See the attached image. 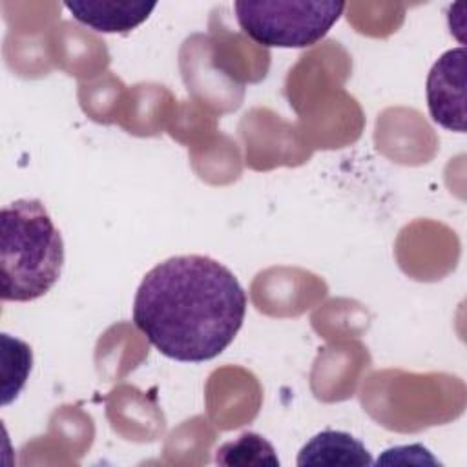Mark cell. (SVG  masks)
Masks as SVG:
<instances>
[{
    "mask_svg": "<svg viewBox=\"0 0 467 467\" xmlns=\"http://www.w3.org/2000/svg\"><path fill=\"white\" fill-rule=\"evenodd\" d=\"M215 463L221 465H279L275 449L257 432H243L215 451Z\"/></svg>",
    "mask_w": 467,
    "mask_h": 467,
    "instance_id": "cell-7",
    "label": "cell"
},
{
    "mask_svg": "<svg viewBox=\"0 0 467 467\" xmlns=\"http://www.w3.org/2000/svg\"><path fill=\"white\" fill-rule=\"evenodd\" d=\"M246 306V292L223 263L197 254L175 255L142 277L133 323L162 356L202 363L235 339Z\"/></svg>",
    "mask_w": 467,
    "mask_h": 467,
    "instance_id": "cell-1",
    "label": "cell"
},
{
    "mask_svg": "<svg viewBox=\"0 0 467 467\" xmlns=\"http://www.w3.org/2000/svg\"><path fill=\"white\" fill-rule=\"evenodd\" d=\"M64 241L38 199H16L0 212V292L4 301L46 296L60 277Z\"/></svg>",
    "mask_w": 467,
    "mask_h": 467,
    "instance_id": "cell-2",
    "label": "cell"
},
{
    "mask_svg": "<svg viewBox=\"0 0 467 467\" xmlns=\"http://www.w3.org/2000/svg\"><path fill=\"white\" fill-rule=\"evenodd\" d=\"M155 2L131 0H66L64 7L75 20L99 33H128L140 26Z\"/></svg>",
    "mask_w": 467,
    "mask_h": 467,
    "instance_id": "cell-5",
    "label": "cell"
},
{
    "mask_svg": "<svg viewBox=\"0 0 467 467\" xmlns=\"http://www.w3.org/2000/svg\"><path fill=\"white\" fill-rule=\"evenodd\" d=\"M427 106L432 120L449 131H465V47L445 51L427 77Z\"/></svg>",
    "mask_w": 467,
    "mask_h": 467,
    "instance_id": "cell-4",
    "label": "cell"
},
{
    "mask_svg": "<svg viewBox=\"0 0 467 467\" xmlns=\"http://www.w3.org/2000/svg\"><path fill=\"white\" fill-rule=\"evenodd\" d=\"M239 27L265 47H310L341 18L345 2H234Z\"/></svg>",
    "mask_w": 467,
    "mask_h": 467,
    "instance_id": "cell-3",
    "label": "cell"
},
{
    "mask_svg": "<svg viewBox=\"0 0 467 467\" xmlns=\"http://www.w3.org/2000/svg\"><path fill=\"white\" fill-rule=\"evenodd\" d=\"M368 449L343 431H321L306 441L297 456V465H372Z\"/></svg>",
    "mask_w": 467,
    "mask_h": 467,
    "instance_id": "cell-6",
    "label": "cell"
}]
</instances>
